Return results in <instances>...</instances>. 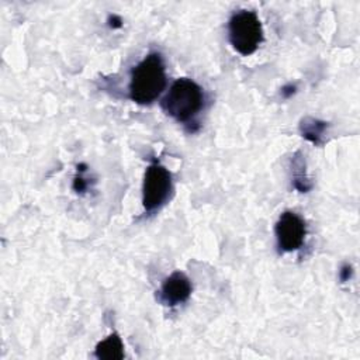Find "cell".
<instances>
[{
  "label": "cell",
  "mask_w": 360,
  "mask_h": 360,
  "mask_svg": "<svg viewBox=\"0 0 360 360\" xmlns=\"http://www.w3.org/2000/svg\"><path fill=\"white\" fill-rule=\"evenodd\" d=\"M166 84V66L162 53L150 52L132 68L128 94L134 103L149 105L165 91Z\"/></svg>",
  "instance_id": "1"
},
{
  "label": "cell",
  "mask_w": 360,
  "mask_h": 360,
  "mask_svg": "<svg viewBox=\"0 0 360 360\" xmlns=\"http://www.w3.org/2000/svg\"><path fill=\"white\" fill-rule=\"evenodd\" d=\"M205 105L202 87L191 79L180 77L174 80L160 101L166 115L180 124L191 122Z\"/></svg>",
  "instance_id": "2"
},
{
  "label": "cell",
  "mask_w": 360,
  "mask_h": 360,
  "mask_svg": "<svg viewBox=\"0 0 360 360\" xmlns=\"http://www.w3.org/2000/svg\"><path fill=\"white\" fill-rule=\"evenodd\" d=\"M228 38L232 48L242 56L255 53L264 39L257 14L252 10L235 11L228 21Z\"/></svg>",
  "instance_id": "3"
},
{
  "label": "cell",
  "mask_w": 360,
  "mask_h": 360,
  "mask_svg": "<svg viewBox=\"0 0 360 360\" xmlns=\"http://www.w3.org/2000/svg\"><path fill=\"white\" fill-rule=\"evenodd\" d=\"M173 191V179L169 169H166L156 159L146 167L142 183V207L145 212L150 214L160 210Z\"/></svg>",
  "instance_id": "4"
},
{
  "label": "cell",
  "mask_w": 360,
  "mask_h": 360,
  "mask_svg": "<svg viewBox=\"0 0 360 360\" xmlns=\"http://www.w3.org/2000/svg\"><path fill=\"white\" fill-rule=\"evenodd\" d=\"M274 235L280 252H295L304 245L307 236V224L297 212L284 211L274 225Z\"/></svg>",
  "instance_id": "5"
},
{
  "label": "cell",
  "mask_w": 360,
  "mask_h": 360,
  "mask_svg": "<svg viewBox=\"0 0 360 360\" xmlns=\"http://www.w3.org/2000/svg\"><path fill=\"white\" fill-rule=\"evenodd\" d=\"M193 291L190 278L180 270L166 277L158 291V300L166 307H176L186 302Z\"/></svg>",
  "instance_id": "6"
},
{
  "label": "cell",
  "mask_w": 360,
  "mask_h": 360,
  "mask_svg": "<svg viewBox=\"0 0 360 360\" xmlns=\"http://www.w3.org/2000/svg\"><path fill=\"white\" fill-rule=\"evenodd\" d=\"M291 183L300 193H308L312 188V181L307 173L305 156L297 150L291 158Z\"/></svg>",
  "instance_id": "7"
},
{
  "label": "cell",
  "mask_w": 360,
  "mask_h": 360,
  "mask_svg": "<svg viewBox=\"0 0 360 360\" xmlns=\"http://www.w3.org/2000/svg\"><path fill=\"white\" fill-rule=\"evenodd\" d=\"M94 356L100 360H121L124 359V343L118 333L112 332L105 339L96 345Z\"/></svg>",
  "instance_id": "8"
},
{
  "label": "cell",
  "mask_w": 360,
  "mask_h": 360,
  "mask_svg": "<svg viewBox=\"0 0 360 360\" xmlns=\"http://www.w3.org/2000/svg\"><path fill=\"white\" fill-rule=\"evenodd\" d=\"M328 128H329V124L326 121H322L309 115L301 118L298 125L301 136L314 145H321L323 142V136Z\"/></svg>",
  "instance_id": "9"
},
{
  "label": "cell",
  "mask_w": 360,
  "mask_h": 360,
  "mask_svg": "<svg viewBox=\"0 0 360 360\" xmlns=\"http://www.w3.org/2000/svg\"><path fill=\"white\" fill-rule=\"evenodd\" d=\"M87 170V166L84 163H79L76 166V176L73 177V183H72V188L73 191H76L77 194H83L86 193L87 187H89V181L87 179L83 176Z\"/></svg>",
  "instance_id": "10"
},
{
  "label": "cell",
  "mask_w": 360,
  "mask_h": 360,
  "mask_svg": "<svg viewBox=\"0 0 360 360\" xmlns=\"http://www.w3.org/2000/svg\"><path fill=\"white\" fill-rule=\"evenodd\" d=\"M353 276V267L349 264V263H345L340 266V270H339V280L342 283H346L352 278Z\"/></svg>",
  "instance_id": "11"
},
{
  "label": "cell",
  "mask_w": 360,
  "mask_h": 360,
  "mask_svg": "<svg viewBox=\"0 0 360 360\" xmlns=\"http://www.w3.org/2000/svg\"><path fill=\"white\" fill-rule=\"evenodd\" d=\"M122 18L118 15V14H110L107 17V25L111 28V30H118L122 27Z\"/></svg>",
  "instance_id": "12"
},
{
  "label": "cell",
  "mask_w": 360,
  "mask_h": 360,
  "mask_svg": "<svg viewBox=\"0 0 360 360\" xmlns=\"http://www.w3.org/2000/svg\"><path fill=\"white\" fill-rule=\"evenodd\" d=\"M297 91V86L295 84H285L281 87V96L284 98H290L291 96H294Z\"/></svg>",
  "instance_id": "13"
}]
</instances>
